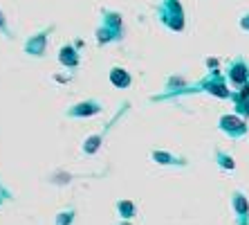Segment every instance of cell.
<instances>
[{"mask_svg":"<svg viewBox=\"0 0 249 225\" xmlns=\"http://www.w3.org/2000/svg\"><path fill=\"white\" fill-rule=\"evenodd\" d=\"M97 144H99V138L90 140V142H88V146H86V151H88V153H92V151H94V146H97Z\"/></svg>","mask_w":249,"mask_h":225,"instance_id":"6da1fadb","label":"cell"}]
</instances>
